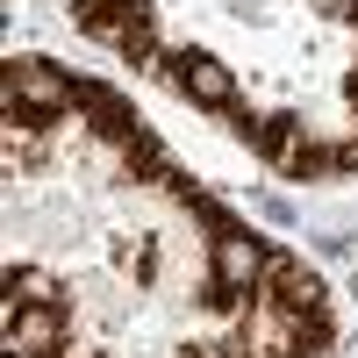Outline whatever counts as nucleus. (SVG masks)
Listing matches in <instances>:
<instances>
[{
	"label": "nucleus",
	"mask_w": 358,
	"mask_h": 358,
	"mask_svg": "<svg viewBox=\"0 0 358 358\" xmlns=\"http://www.w3.org/2000/svg\"><path fill=\"white\" fill-rule=\"evenodd\" d=\"M8 108L36 115V122H57V115H79V86L57 65H43V57H15L8 65Z\"/></svg>",
	"instance_id": "obj_1"
},
{
	"label": "nucleus",
	"mask_w": 358,
	"mask_h": 358,
	"mask_svg": "<svg viewBox=\"0 0 358 358\" xmlns=\"http://www.w3.org/2000/svg\"><path fill=\"white\" fill-rule=\"evenodd\" d=\"M258 294H265L273 308H287V315H330V287H322V280H315L294 251H265Z\"/></svg>",
	"instance_id": "obj_2"
},
{
	"label": "nucleus",
	"mask_w": 358,
	"mask_h": 358,
	"mask_svg": "<svg viewBox=\"0 0 358 358\" xmlns=\"http://www.w3.org/2000/svg\"><path fill=\"white\" fill-rule=\"evenodd\" d=\"M158 72H165L194 108H236V72L215 65L208 50H165V65H158Z\"/></svg>",
	"instance_id": "obj_3"
},
{
	"label": "nucleus",
	"mask_w": 358,
	"mask_h": 358,
	"mask_svg": "<svg viewBox=\"0 0 358 358\" xmlns=\"http://www.w3.org/2000/svg\"><path fill=\"white\" fill-rule=\"evenodd\" d=\"M65 301H36V308H8V358H57L65 351Z\"/></svg>",
	"instance_id": "obj_4"
},
{
	"label": "nucleus",
	"mask_w": 358,
	"mask_h": 358,
	"mask_svg": "<svg viewBox=\"0 0 358 358\" xmlns=\"http://www.w3.org/2000/svg\"><path fill=\"white\" fill-rule=\"evenodd\" d=\"M258 273H265V244L251 229H236V236H208V280H222L236 294H258Z\"/></svg>",
	"instance_id": "obj_5"
},
{
	"label": "nucleus",
	"mask_w": 358,
	"mask_h": 358,
	"mask_svg": "<svg viewBox=\"0 0 358 358\" xmlns=\"http://www.w3.org/2000/svg\"><path fill=\"white\" fill-rule=\"evenodd\" d=\"M72 22L86 29V36H101V43H122L129 29L158 22V8L151 0H72Z\"/></svg>",
	"instance_id": "obj_6"
},
{
	"label": "nucleus",
	"mask_w": 358,
	"mask_h": 358,
	"mask_svg": "<svg viewBox=\"0 0 358 358\" xmlns=\"http://www.w3.org/2000/svg\"><path fill=\"white\" fill-rule=\"evenodd\" d=\"M79 115L94 122V136H108V143H129L143 122H136V108L115 94V86H79Z\"/></svg>",
	"instance_id": "obj_7"
},
{
	"label": "nucleus",
	"mask_w": 358,
	"mask_h": 358,
	"mask_svg": "<svg viewBox=\"0 0 358 358\" xmlns=\"http://www.w3.org/2000/svg\"><path fill=\"white\" fill-rule=\"evenodd\" d=\"M236 136H244L258 158L287 165V151L301 143V122H294V115H236Z\"/></svg>",
	"instance_id": "obj_8"
},
{
	"label": "nucleus",
	"mask_w": 358,
	"mask_h": 358,
	"mask_svg": "<svg viewBox=\"0 0 358 358\" xmlns=\"http://www.w3.org/2000/svg\"><path fill=\"white\" fill-rule=\"evenodd\" d=\"M36 301H65V294H57L50 273H36V265H15V273H8V308H36Z\"/></svg>",
	"instance_id": "obj_9"
},
{
	"label": "nucleus",
	"mask_w": 358,
	"mask_h": 358,
	"mask_svg": "<svg viewBox=\"0 0 358 358\" xmlns=\"http://www.w3.org/2000/svg\"><path fill=\"white\" fill-rule=\"evenodd\" d=\"M287 179H337V158H330V143H315V136H301L287 151V165H280Z\"/></svg>",
	"instance_id": "obj_10"
},
{
	"label": "nucleus",
	"mask_w": 358,
	"mask_h": 358,
	"mask_svg": "<svg viewBox=\"0 0 358 358\" xmlns=\"http://www.w3.org/2000/svg\"><path fill=\"white\" fill-rule=\"evenodd\" d=\"M115 265H122V273H136V280H151V273H158V251L143 244V236H122V244H115Z\"/></svg>",
	"instance_id": "obj_11"
},
{
	"label": "nucleus",
	"mask_w": 358,
	"mask_h": 358,
	"mask_svg": "<svg viewBox=\"0 0 358 358\" xmlns=\"http://www.w3.org/2000/svg\"><path fill=\"white\" fill-rule=\"evenodd\" d=\"M201 308H208V315H236V308H244V294L222 287V280H208V287H201Z\"/></svg>",
	"instance_id": "obj_12"
},
{
	"label": "nucleus",
	"mask_w": 358,
	"mask_h": 358,
	"mask_svg": "<svg viewBox=\"0 0 358 358\" xmlns=\"http://www.w3.org/2000/svg\"><path fill=\"white\" fill-rule=\"evenodd\" d=\"M330 158H337V172H358V129H351V136H337V143H330Z\"/></svg>",
	"instance_id": "obj_13"
},
{
	"label": "nucleus",
	"mask_w": 358,
	"mask_h": 358,
	"mask_svg": "<svg viewBox=\"0 0 358 358\" xmlns=\"http://www.w3.org/2000/svg\"><path fill=\"white\" fill-rule=\"evenodd\" d=\"M315 8L330 15V22H358V0H315Z\"/></svg>",
	"instance_id": "obj_14"
},
{
	"label": "nucleus",
	"mask_w": 358,
	"mask_h": 358,
	"mask_svg": "<svg viewBox=\"0 0 358 358\" xmlns=\"http://www.w3.org/2000/svg\"><path fill=\"white\" fill-rule=\"evenodd\" d=\"M344 108H351V115H358V65H351V72H344Z\"/></svg>",
	"instance_id": "obj_15"
},
{
	"label": "nucleus",
	"mask_w": 358,
	"mask_h": 358,
	"mask_svg": "<svg viewBox=\"0 0 358 358\" xmlns=\"http://www.w3.org/2000/svg\"><path fill=\"white\" fill-rule=\"evenodd\" d=\"M344 36H351V43H358V22H344Z\"/></svg>",
	"instance_id": "obj_16"
}]
</instances>
